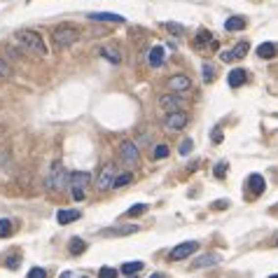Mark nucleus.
Masks as SVG:
<instances>
[{
  "instance_id": "f704fd0d",
  "label": "nucleus",
  "mask_w": 278,
  "mask_h": 278,
  "mask_svg": "<svg viewBox=\"0 0 278 278\" xmlns=\"http://www.w3.org/2000/svg\"><path fill=\"white\" fill-rule=\"evenodd\" d=\"M26 278H47V271L44 269H40V267H33L31 271H28V276Z\"/></svg>"
},
{
  "instance_id": "cd10ccee",
  "label": "nucleus",
  "mask_w": 278,
  "mask_h": 278,
  "mask_svg": "<svg viewBox=\"0 0 278 278\" xmlns=\"http://www.w3.org/2000/svg\"><path fill=\"white\" fill-rule=\"evenodd\" d=\"M143 213H148V206H145V203H136V206H131L127 211L128 217H138V215H143Z\"/></svg>"
},
{
  "instance_id": "b1692460",
  "label": "nucleus",
  "mask_w": 278,
  "mask_h": 278,
  "mask_svg": "<svg viewBox=\"0 0 278 278\" xmlns=\"http://www.w3.org/2000/svg\"><path fill=\"white\" fill-rule=\"evenodd\" d=\"M131 180H133V175H131V173H117V175H115V180H112V187H115V190H119V187H127Z\"/></svg>"
},
{
  "instance_id": "dca6fc26",
  "label": "nucleus",
  "mask_w": 278,
  "mask_h": 278,
  "mask_svg": "<svg viewBox=\"0 0 278 278\" xmlns=\"http://www.w3.org/2000/svg\"><path fill=\"white\" fill-rule=\"evenodd\" d=\"M246 77L248 75H246V70H243V68H234V70L227 75V82H229V86H232V89H238V86L246 82Z\"/></svg>"
},
{
  "instance_id": "7ed1b4c3",
  "label": "nucleus",
  "mask_w": 278,
  "mask_h": 278,
  "mask_svg": "<svg viewBox=\"0 0 278 278\" xmlns=\"http://www.w3.org/2000/svg\"><path fill=\"white\" fill-rule=\"evenodd\" d=\"M80 40V31H77L73 23H61V26H56V31H54V43L56 47H73V44Z\"/></svg>"
},
{
  "instance_id": "a18cd8bd",
  "label": "nucleus",
  "mask_w": 278,
  "mask_h": 278,
  "mask_svg": "<svg viewBox=\"0 0 278 278\" xmlns=\"http://www.w3.org/2000/svg\"><path fill=\"white\" fill-rule=\"evenodd\" d=\"M82 278H86V276H82Z\"/></svg>"
},
{
  "instance_id": "c9c22d12",
  "label": "nucleus",
  "mask_w": 278,
  "mask_h": 278,
  "mask_svg": "<svg viewBox=\"0 0 278 278\" xmlns=\"http://www.w3.org/2000/svg\"><path fill=\"white\" fill-rule=\"evenodd\" d=\"M0 77H12V68L7 61H2L0 59Z\"/></svg>"
},
{
  "instance_id": "4468645a",
  "label": "nucleus",
  "mask_w": 278,
  "mask_h": 278,
  "mask_svg": "<svg viewBox=\"0 0 278 278\" xmlns=\"http://www.w3.org/2000/svg\"><path fill=\"white\" fill-rule=\"evenodd\" d=\"M248 187H250V192L255 194V196H259V194L267 190V180H264L259 173H253V175L248 178Z\"/></svg>"
},
{
  "instance_id": "473e14b6",
  "label": "nucleus",
  "mask_w": 278,
  "mask_h": 278,
  "mask_svg": "<svg viewBox=\"0 0 278 278\" xmlns=\"http://www.w3.org/2000/svg\"><path fill=\"white\" fill-rule=\"evenodd\" d=\"M98 278H117V269L101 267V271H98Z\"/></svg>"
},
{
  "instance_id": "9d476101",
  "label": "nucleus",
  "mask_w": 278,
  "mask_h": 278,
  "mask_svg": "<svg viewBox=\"0 0 278 278\" xmlns=\"http://www.w3.org/2000/svg\"><path fill=\"white\" fill-rule=\"evenodd\" d=\"M169 89H171V94H178L180 96L182 91H190L192 89V80L187 75H173L169 80Z\"/></svg>"
},
{
  "instance_id": "f257e3e1",
  "label": "nucleus",
  "mask_w": 278,
  "mask_h": 278,
  "mask_svg": "<svg viewBox=\"0 0 278 278\" xmlns=\"http://www.w3.org/2000/svg\"><path fill=\"white\" fill-rule=\"evenodd\" d=\"M17 43L21 44V49L26 54H33V56H44L47 54V44H44L43 35L35 31H17Z\"/></svg>"
},
{
  "instance_id": "393cba45",
  "label": "nucleus",
  "mask_w": 278,
  "mask_h": 278,
  "mask_svg": "<svg viewBox=\"0 0 278 278\" xmlns=\"http://www.w3.org/2000/svg\"><path fill=\"white\" fill-rule=\"evenodd\" d=\"M14 234V225H12V220L7 217H2L0 220V238H7V236Z\"/></svg>"
},
{
  "instance_id": "20e7f679",
  "label": "nucleus",
  "mask_w": 278,
  "mask_h": 278,
  "mask_svg": "<svg viewBox=\"0 0 278 278\" xmlns=\"http://www.w3.org/2000/svg\"><path fill=\"white\" fill-rule=\"evenodd\" d=\"M119 157L127 166H138L140 164V152H138V145L133 140H122L119 143Z\"/></svg>"
},
{
  "instance_id": "7c9ffc66",
  "label": "nucleus",
  "mask_w": 278,
  "mask_h": 278,
  "mask_svg": "<svg viewBox=\"0 0 278 278\" xmlns=\"http://www.w3.org/2000/svg\"><path fill=\"white\" fill-rule=\"evenodd\" d=\"M227 171H229V164H227V161H220V164H217V166H215V178H220V180H222V178H225L227 175Z\"/></svg>"
},
{
  "instance_id": "aec40b11",
  "label": "nucleus",
  "mask_w": 278,
  "mask_h": 278,
  "mask_svg": "<svg viewBox=\"0 0 278 278\" xmlns=\"http://www.w3.org/2000/svg\"><path fill=\"white\" fill-rule=\"evenodd\" d=\"M98 54H101L103 59H107L110 64H119V61H122V54H119L117 49H112V47H101Z\"/></svg>"
},
{
  "instance_id": "79ce46f5",
  "label": "nucleus",
  "mask_w": 278,
  "mask_h": 278,
  "mask_svg": "<svg viewBox=\"0 0 278 278\" xmlns=\"http://www.w3.org/2000/svg\"><path fill=\"white\" fill-rule=\"evenodd\" d=\"M61 278H73V274H70V271H64V274H61Z\"/></svg>"
},
{
  "instance_id": "4be33fe9",
  "label": "nucleus",
  "mask_w": 278,
  "mask_h": 278,
  "mask_svg": "<svg viewBox=\"0 0 278 278\" xmlns=\"http://www.w3.org/2000/svg\"><path fill=\"white\" fill-rule=\"evenodd\" d=\"M0 180L2 178H7V173L12 171V161H10V154L7 152H0Z\"/></svg>"
},
{
  "instance_id": "f8f14e48",
  "label": "nucleus",
  "mask_w": 278,
  "mask_h": 278,
  "mask_svg": "<svg viewBox=\"0 0 278 278\" xmlns=\"http://www.w3.org/2000/svg\"><path fill=\"white\" fill-rule=\"evenodd\" d=\"M89 19L91 21H106V23H124V17L115 14V12H91Z\"/></svg>"
},
{
  "instance_id": "0eeeda50",
  "label": "nucleus",
  "mask_w": 278,
  "mask_h": 278,
  "mask_svg": "<svg viewBox=\"0 0 278 278\" xmlns=\"http://www.w3.org/2000/svg\"><path fill=\"white\" fill-rule=\"evenodd\" d=\"M196 250H199V241H185V243L173 248L169 259H173V262H178V259H187V257L194 255Z\"/></svg>"
},
{
  "instance_id": "4c0bfd02",
  "label": "nucleus",
  "mask_w": 278,
  "mask_h": 278,
  "mask_svg": "<svg viewBox=\"0 0 278 278\" xmlns=\"http://www.w3.org/2000/svg\"><path fill=\"white\" fill-rule=\"evenodd\" d=\"M7 267H10V269H17V267H19V257L12 255L10 259H7Z\"/></svg>"
},
{
  "instance_id": "c756f323",
  "label": "nucleus",
  "mask_w": 278,
  "mask_h": 278,
  "mask_svg": "<svg viewBox=\"0 0 278 278\" xmlns=\"http://www.w3.org/2000/svg\"><path fill=\"white\" fill-rule=\"evenodd\" d=\"M201 75H203L206 82H213V80H215V68H213V65H208V64H203L201 65Z\"/></svg>"
},
{
  "instance_id": "412c9836",
  "label": "nucleus",
  "mask_w": 278,
  "mask_h": 278,
  "mask_svg": "<svg viewBox=\"0 0 278 278\" xmlns=\"http://www.w3.org/2000/svg\"><path fill=\"white\" fill-rule=\"evenodd\" d=\"M208 43H213V33L211 31H206V28H201V31L196 33V40H194V47H206Z\"/></svg>"
},
{
  "instance_id": "f03ea898",
  "label": "nucleus",
  "mask_w": 278,
  "mask_h": 278,
  "mask_svg": "<svg viewBox=\"0 0 278 278\" xmlns=\"http://www.w3.org/2000/svg\"><path fill=\"white\" fill-rule=\"evenodd\" d=\"M44 185H47V190H52V192H64V190H68V173H65L61 161H54L52 164Z\"/></svg>"
},
{
  "instance_id": "a878e982",
  "label": "nucleus",
  "mask_w": 278,
  "mask_h": 278,
  "mask_svg": "<svg viewBox=\"0 0 278 278\" xmlns=\"http://www.w3.org/2000/svg\"><path fill=\"white\" fill-rule=\"evenodd\" d=\"M138 271H143V262H127V264H122V274H127V276H133Z\"/></svg>"
},
{
  "instance_id": "a19ab883",
  "label": "nucleus",
  "mask_w": 278,
  "mask_h": 278,
  "mask_svg": "<svg viewBox=\"0 0 278 278\" xmlns=\"http://www.w3.org/2000/svg\"><path fill=\"white\" fill-rule=\"evenodd\" d=\"M213 143H222V131H220V128L213 131Z\"/></svg>"
},
{
  "instance_id": "e433bc0d",
  "label": "nucleus",
  "mask_w": 278,
  "mask_h": 278,
  "mask_svg": "<svg viewBox=\"0 0 278 278\" xmlns=\"http://www.w3.org/2000/svg\"><path fill=\"white\" fill-rule=\"evenodd\" d=\"M220 59H222L225 64H232V61H236L234 54H232V52H222V54H220Z\"/></svg>"
},
{
  "instance_id": "ddd939ff",
  "label": "nucleus",
  "mask_w": 278,
  "mask_h": 278,
  "mask_svg": "<svg viewBox=\"0 0 278 278\" xmlns=\"http://www.w3.org/2000/svg\"><path fill=\"white\" fill-rule=\"evenodd\" d=\"M215 264H220V255L217 253H206V255L194 259L192 269H206V267H215Z\"/></svg>"
},
{
  "instance_id": "ea45409f",
  "label": "nucleus",
  "mask_w": 278,
  "mask_h": 278,
  "mask_svg": "<svg viewBox=\"0 0 278 278\" xmlns=\"http://www.w3.org/2000/svg\"><path fill=\"white\" fill-rule=\"evenodd\" d=\"M227 206H229L227 199H217V201H215V208H217V211H222V208H227Z\"/></svg>"
},
{
  "instance_id": "1a4fd4ad",
  "label": "nucleus",
  "mask_w": 278,
  "mask_h": 278,
  "mask_svg": "<svg viewBox=\"0 0 278 278\" xmlns=\"http://www.w3.org/2000/svg\"><path fill=\"white\" fill-rule=\"evenodd\" d=\"M185 127H187V112H173V115H166V119H164L166 131H180Z\"/></svg>"
},
{
  "instance_id": "423d86ee",
  "label": "nucleus",
  "mask_w": 278,
  "mask_h": 278,
  "mask_svg": "<svg viewBox=\"0 0 278 278\" xmlns=\"http://www.w3.org/2000/svg\"><path fill=\"white\" fill-rule=\"evenodd\" d=\"M115 175H117V166L106 164V166L101 169V173H98V178H96V187L101 190V192L110 190V187H112V180H115Z\"/></svg>"
},
{
  "instance_id": "c85d7f7f",
  "label": "nucleus",
  "mask_w": 278,
  "mask_h": 278,
  "mask_svg": "<svg viewBox=\"0 0 278 278\" xmlns=\"http://www.w3.org/2000/svg\"><path fill=\"white\" fill-rule=\"evenodd\" d=\"M248 49H250V44L248 43H238L234 49H232V54H234V59H243V56L248 54Z\"/></svg>"
},
{
  "instance_id": "39448f33",
  "label": "nucleus",
  "mask_w": 278,
  "mask_h": 278,
  "mask_svg": "<svg viewBox=\"0 0 278 278\" xmlns=\"http://www.w3.org/2000/svg\"><path fill=\"white\" fill-rule=\"evenodd\" d=\"M159 106H161V110H166V115H173V112H182L185 101L178 94H164L159 98Z\"/></svg>"
},
{
  "instance_id": "2eb2a0df",
  "label": "nucleus",
  "mask_w": 278,
  "mask_h": 278,
  "mask_svg": "<svg viewBox=\"0 0 278 278\" xmlns=\"http://www.w3.org/2000/svg\"><path fill=\"white\" fill-rule=\"evenodd\" d=\"M80 217H82L80 211H65V208H61V211L56 213V222H59V225H70V222H77Z\"/></svg>"
},
{
  "instance_id": "f3484780",
  "label": "nucleus",
  "mask_w": 278,
  "mask_h": 278,
  "mask_svg": "<svg viewBox=\"0 0 278 278\" xmlns=\"http://www.w3.org/2000/svg\"><path fill=\"white\" fill-rule=\"evenodd\" d=\"M164 59H166V54H164V47H152V49H150V56H148V61H150L152 68H159V65H164Z\"/></svg>"
},
{
  "instance_id": "bb28decb",
  "label": "nucleus",
  "mask_w": 278,
  "mask_h": 278,
  "mask_svg": "<svg viewBox=\"0 0 278 278\" xmlns=\"http://www.w3.org/2000/svg\"><path fill=\"white\" fill-rule=\"evenodd\" d=\"M166 31L171 33V35H185L187 28H185L182 23H178V21H166Z\"/></svg>"
},
{
  "instance_id": "6ab92c4d",
  "label": "nucleus",
  "mask_w": 278,
  "mask_h": 278,
  "mask_svg": "<svg viewBox=\"0 0 278 278\" xmlns=\"http://www.w3.org/2000/svg\"><path fill=\"white\" fill-rule=\"evenodd\" d=\"M276 52H278V47L274 43H262L257 47V56H259V59H274Z\"/></svg>"
},
{
  "instance_id": "58836bf2",
  "label": "nucleus",
  "mask_w": 278,
  "mask_h": 278,
  "mask_svg": "<svg viewBox=\"0 0 278 278\" xmlns=\"http://www.w3.org/2000/svg\"><path fill=\"white\" fill-rule=\"evenodd\" d=\"M70 194H73L75 201H82V199H85V192H82V190H70Z\"/></svg>"
},
{
  "instance_id": "c03bdc74",
  "label": "nucleus",
  "mask_w": 278,
  "mask_h": 278,
  "mask_svg": "<svg viewBox=\"0 0 278 278\" xmlns=\"http://www.w3.org/2000/svg\"><path fill=\"white\" fill-rule=\"evenodd\" d=\"M269 278H278V274H274V276H269Z\"/></svg>"
},
{
  "instance_id": "72a5a7b5",
  "label": "nucleus",
  "mask_w": 278,
  "mask_h": 278,
  "mask_svg": "<svg viewBox=\"0 0 278 278\" xmlns=\"http://www.w3.org/2000/svg\"><path fill=\"white\" fill-rule=\"evenodd\" d=\"M192 148H194V143H192V140H190V138H185V140H182V143H180V150H178V152H180L182 157H187V154L192 152Z\"/></svg>"
},
{
  "instance_id": "a211bd4d",
  "label": "nucleus",
  "mask_w": 278,
  "mask_h": 278,
  "mask_svg": "<svg viewBox=\"0 0 278 278\" xmlns=\"http://www.w3.org/2000/svg\"><path fill=\"white\" fill-rule=\"evenodd\" d=\"M246 17H229V19H227L225 21V31H243V28H246Z\"/></svg>"
},
{
  "instance_id": "9b49d317",
  "label": "nucleus",
  "mask_w": 278,
  "mask_h": 278,
  "mask_svg": "<svg viewBox=\"0 0 278 278\" xmlns=\"http://www.w3.org/2000/svg\"><path fill=\"white\" fill-rule=\"evenodd\" d=\"M136 232H138V225L128 222V225H119V227H107L101 234L103 236H128V234H136Z\"/></svg>"
},
{
  "instance_id": "5701e85b",
  "label": "nucleus",
  "mask_w": 278,
  "mask_h": 278,
  "mask_svg": "<svg viewBox=\"0 0 278 278\" xmlns=\"http://www.w3.org/2000/svg\"><path fill=\"white\" fill-rule=\"evenodd\" d=\"M68 250H70V255H82L86 250V243L82 241V238H70V246H68Z\"/></svg>"
},
{
  "instance_id": "6e6552de",
  "label": "nucleus",
  "mask_w": 278,
  "mask_h": 278,
  "mask_svg": "<svg viewBox=\"0 0 278 278\" xmlns=\"http://www.w3.org/2000/svg\"><path fill=\"white\" fill-rule=\"evenodd\" d=\"M86 185H91V173L75 171L68 175V187H70V190H82V192H85Z\"/></svg>"
},
{
  "instance_id": "2f4dec72",
  "label": "nucleus",
  "mask_w": 278,
  "mask_h": 278,
  "mask_svg": "<svg viewBox=\"0 0 278 278\" xmlns=\"http://www.w3.org/2000/svg\"><path fill=\"white\" fill-rule=\"evenodd\" d=\"M166 157H169V145L161 143V145L154 148V159H166Z\"/></svg>"
},
{
  "instance_id": "37998d69",
  "label": "nucleus",
  "mask_w": 278,
  "mask_h": 278,
  "mask_svg": "<svg viewBox=\"0 0 278 278\" xmlns=\"http://www.w3.org/2000/svg\"><path fill=\"white\" fill-rule=\"evenodd\" d=\"M152 278H164V274H152Z\"/></svg>"
}]
</instances>
